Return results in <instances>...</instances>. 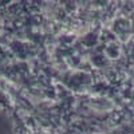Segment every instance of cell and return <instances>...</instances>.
<instances>
[]
</instances>
